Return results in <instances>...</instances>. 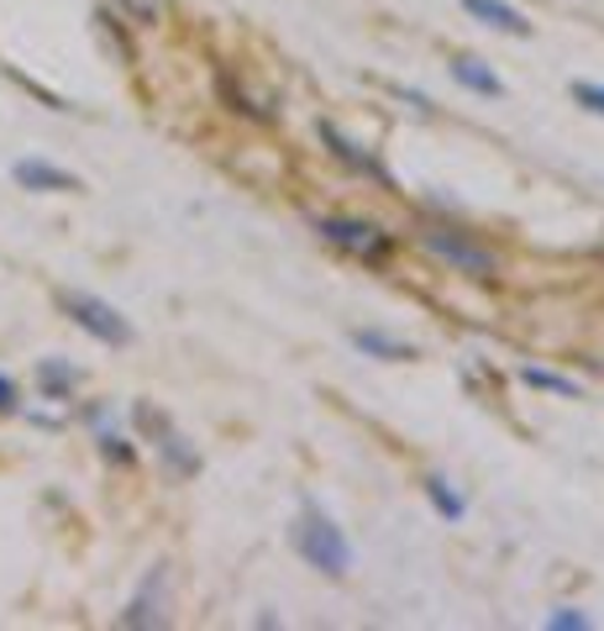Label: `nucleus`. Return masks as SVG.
I'll return each mask as SVG.
<instances>
[{"mask_svg": "<svg viewBox=\"0 0 604 631\" xmlns=\"http://www.w3.org/2000/svg\"><path fill=\"white\" fill-rule=\"evenodd\" d=\"M353 347H358L362 358H384V364H405V358H415L411 342L389 337V332H379V326H358V332H353Z\"/></svg>", "mask_w": 604, "mask_h": 631, "instance_id": "9b49d317", "label": "nucleus"}, {"mask_svg": "<svg viewBox=\"0 0 604 631\" xmlns=\"http://www.w3.org/2000/svg\"><path fill=\"white\" fill-rule=\"evenodd\" d=\"M421 489H426V500H432V510L441 516V521H462V516H468V500H462V495L447 485L441 474H426V479H421Z\"/></svg>", "mask_w": 604, "mask_h": 631, "instance_id": "4468645a", "label": "nucleus"}, {"mask_svg": "<svg viewBox=\"0 0 604 631\" xmlns=\"http://www.w3.org/2000/svg\"><path fill=\"white\" fill-rule=\"evenodd\" d=\"M447 69H452V79H458L462 90H473V96H483V100H500V96H505V79L489 69V64L468 58V53H458V58H452Z\"/></svg>", "mask_w": 604, "mask_h": 631, "instance_id": "9d476101", "label": "nucleus"}, {"mask_svg": "<svg viewBox=\"0 0 604 631\" xmlns=\"http://www.w3.org/2000/svg\"><path fill=\"white\" fill-rule=\"evenodd\" d=\"M132 421H137L147 438H153V447L164 453V463H169L174 474H200V453H194L190 442L174 432L169 416H164V411H153V406H137V411H132Z\"/></svg>", "mask_w": 604, "mask_h": 631, "instance_id": "39448f33", "label": "nucleus"}, {"mask_svg": "<svg viewBox=\"0 0 604 631\" xmlns=\"http://www.w3.org/2000/svg\"><path fill=\"white\" fill-rule=\"evenodd\" d=\"M573 100H579L583 111L604 117V85H594V79H579V85H573Z\"/></svg>", "mask_w": 604, "mask_h": 631, "instance_id": "f3484780", "label": "nucleus"}, {"mask_svg": "<svg viewBox=\"0 0 604 631\" xmlns=\"http://www.w3.org/2000/svg\"><path fill=\"white\" fill-rule=\"evenodd\" d=\"M421 247L432 253L436 264L458 268L468 279H494V274H500V253H489V247L473 243L458 226H421Z\"/></svg>", "mask_w": 604, "mask_h": 631, "instance_id": "f03ea898", "label": "nucleus"}, {"mask_svg": "<svg viewBox=\"0 0 604 631\" xmlns=\"http://www.w3.org/2000/svg\"><path fill=\"white\" fill-rule=\"evenodd\" d=\"M100 458H105V463H132L137 453L126 447V438H116V432H100Z\"/></svg>", "mask_w": 604, "mask_h": 631, "instance_id": "a211bd4d", "label": "nucleus"}, {"mask_svg": "<svg viewBox=\"0 0 604 631\" xmlns=\"http://www.w3.org/2000/svg\"><path fill=\"white\" fill-rule=\"evenodd\" d=\"M547 627H552V631H589L594 621H589L579 606H557L552 616H547Z\"/></svg>", "mask_w": 604, "mask_h": 631, "instance_id": "dca6fc26", "label": "nucleus"}, {"mask_svg": "<svg viewBox=\"0 0 604 631\" xmlns=\"http://www.w3.org/2000/svg\"><path fill=\"white\" fill-rule=\"evenodd\" d=\"M79 379H85V374L74 364H64V358H43V364H37V389H43L48 400H69L74 389H79Z\"/></svg>", "mask_w": 604, "mask_h": 631, "instance_id": "f8f14e48", "label": "nucleus"}, {"mask_svg": "<svg viewBox=\"0 0 604 631\" xmlns=\"http://www.w3.org/2000/svg\"><path fill=\"white\" fill-rule=\"evenodd\" d=\"M321 143L332 147V158H337V164H347L353 174H362V179H373V185H384V190H389L384 164H379V158H373L368 147L353 143V137H347V132H342L337 122H321Z\"/></svg>", "mask_w": 604, "mask_h": 631, "instance_id": "6e6552de", "label": "nucleus"}, {"mask_svg": "<svg viewBox=\"0 0 604 631\" xmlns=\"http://www.w3.org/2000/svg\"><path fill=\"white\" fill-rule=\"evenodd\" d=\"M515 379H521V385H532V389H547V395H562V400H579V395H583L579 379H568V374L541 368V364H521V368H515Z\"/></svg>", "mask_w": 604, "mask_h": 631, "instance_id": "ddd939ff", "label": "nucleus"}, {"mask_svg": "<svg viewBox=\"0 0 604 631\" xmlns=\"http://www.w3.org/2000/svg\"><path fill=\"white\" fill-rule=\"evenodd\" d=\"M216 90H221V100H226L232 111H242V117H253V122H268V111H264V106H253V100H247V90H237V85H232V74H221V79H216Z\"/></svg>", "mask_w": 604, "mask_h": 631, "instance_id": "2eb2a0df", "label": "nucleus"}, {"mask_svg": "<svg viewBox=\"0 0 604 631\" xmlns=\"http://www.w3.org/2000/svg\"><path fill=\"white\" fill-rule=\"evenodd\" d=\"M164 589H169V574H164V563H158L143 579V589L132 595V606L121 610V627H164V621H169V616H164V606H169Z\"/></svg>", "mask_w": 604, "mask_h": 631, "instance_id": "0eeeda50", "label": "nucleus"}, {"mask_svg": "<svg viewBox=\"0 0 604 631\" xmlns=\"http://www.w3.org/2000/svg\"><path fill=\"white\" fill-rule=\"evenodd\" d=\"M58 311L69 316L79 332H90L96 342L105 347H132V321L111 306V300H100V295H85V290H58Z\"/></svg>", "mask_w": 604, "mask_h": 631, "instance_id": "7ed1b4c3", "label": "nucleus"}, {"mask_svg": "<svg viewBox=\"0 0 604 631\" xmlns=\"http://www.w3.org/2000/svg\"><path fill=\"white\" fill-rule=\"evenodd\" d=\"M11 179L32 195H79L85 190L79 174L58 169V164H48V158H16V164H11Z\"/></svg>", "mask_w": 604, "mask_h": 631, "instance_id": "423d86ee", "label": "nucleus"}, {"mask_svg": "<svg viewBox=\"0 0 604 631\" xmlns=\"http://www.w3.org/2000/svg\"><path fill=\"white\" fill-rule=\"evenodd\" d=\"M462 11L473 16V22L494 26V32H505V37H532V22L510 5V0H462Z\"/></svg>", "mask_w": 604, "mask_h": 631, "instance_id": "1a4fd4ad", "label": "nucleus"}, {"mask_svg": "<svg viewBox=\"0 0 604 631\" xmlns=\"http://www.w3.org/2000/svg\"><path fill=\"white\" fill-rule=\"evenodd\" d=\"M311 226L332 247L353 253V258H362V264H384L389 253H394V237L368 217H311Z\"/></svg>", "mask_w": 604, "mask_h": 631, "instance_id": "20e7f679", "label": "nucleus"}, {"mask_svg": "<svg viewBox=\"0 0 604 631\" xmlns=\"http://www.w3.org/2000/svg\"><path fill=\"white\" fill-rule=\"evenodd\" d=\"M290 542H294V553L311 563L315 574H326V579H342V574L353 568V558H358L353 542H347V532H342L321 506L300 510V521L290 527Z\"/></svg>", "mask_w": 604, "mask_h": 631, "instance_id": "f257e3e1", "label": "nucleus"}, {"mask_svg": "<svg viewBox=\"0 0 604 631\" xmlns=\"http://www.w3.org/2000/svg\"><path fill=\"white\" fill-rule=\"evenodd\" d=\"M16 411H22V389H16L11 374H0V416H16Z\"/></svg>", "mask_w": 604, "mask_h": 631, "instance_id": "6ab92c4d", "label": "nucleus"}]
</instances>
